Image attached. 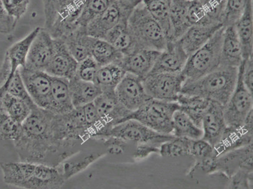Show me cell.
I'll return each instance as SVG.
<instances>
[{
  "label": "cell",
  "instance_id": "obj_1",
  "mask_svg": "<svg viewBox=\"0 0 253 189\" xmlns=\"http://www.w3.org/2000/svg\"><path fill=\"white\" fill-rule=\"evenodd\" d=\"M54 113L37 106L22 124V132L14 144L20 160L43 163L47 156L64 147L55 140L52 130Z\"/></svg>",
  "mask_w": 253,
  "mask_h": 189
},
{
  "label": "cell",
  "instance_id": "obj_2",
  "mask_svg": "<svg viewBox=\"0 0 253 189\" xmlns=\"http://www.w3.org/2000/svg\"><path fill=\"white\" fill-rule=\"evenodd\" d=\"M238 72L236 67L220 66L199 80L184 84L181 94L201 96L225 106L235 89Z\"/></svg>",
  "mask_w": 253,
  "mask_h": 189
},
{
  "label": "cell",
  "instance_id": "obj_3",
  "mask_svg": "<svg viewBox=\"0 0 253 189\" xmlns=\"http://www.w3.org/2000/svg\"><path fill=\"white\" fill-rule=\"evenodd\" d=\"M127 25L139 49H150L162 52L167 48V40L162 27L142 3L133 10Z\"/></svg>",
  "mask_w": 253,
  "mask_h": 189
},
{
  "label": "cell",
  "instance_id": "obj_4",
  "mask_svg": "<svg viewBox=\"0 0 253 189\" xmlns=\"http://www.w3.org/2000/svg\"><path fill=\"white\" fill-rule=\"evenodd\" d=\"M224 29V26L216 32L208 43L188 57L181 71L185 78L184 84L199 80L220 66Z\"/></svg>",
  "mask_w": 253,
  "mask_h": 189
},
{
  "label": "cell",
  "instance_id": "obj_5",
  "mask_svg": "<svg viewBox=\"0 0 253 189\" xmlns=\"http://www.w3.org/2000/svg\"><path fill=\"white\" fill-rule=\"evenodd\" d=\"M179 109L176 102L151 98L139 109L131 112L126 121L134 119L156 132L170 135L172 133V116Z\"/></svg>",
  "mask_w": 253,
  "mask_h": 189
},
{
  "label": "cell",
  "instance_id": "obj_6",
  "mask_svg": "<svg viewBox=\"0 0 253 189\" xmlns=\"http://www.w3.org/2000/svg\"><path fill=\"white\" fill-rule=\"evenodd\" d=\"M115 138L125 142L139 144H161L172 139L173 135H164L151 130L135 120L129 119L116 125L105 128L96 134L94 138Z\"/></svg>",
  "mask_w": 253,
  "mask_h": 189
},
{
  "label": "cell",
  "instance_id": "obj_7",
  "mask_svg": "<svg viewBox=\"0 0 253 189\" xmlns=\"http://www.w3.org/2000/svg\"><path fill=\"white\" fill-rule=\"evenodd\" d=\"M52 130L55 140L65 147L89 135L82 107L74 108L65 114H55Z\"/></svg>",
  "mask_w": 253,
  "mask_h": 189
},
{
  "label": "cell",
  "instance_id": "obj_8",
  "mask_svg": "<svg viewBox=\"0 0 253 189\" xmlns=\"http://www.w3.org/2000/svg\"><path fill=\"white\" fill-rule=\"evenodd\" d=\"M244 59L239 67L238 82L231 98L224 106L225 124L229 128L242 127L246 117L253 110V94L248 91L243 81Z\"/></svg>",
  "mask_w": 253,
  "mask_h": 189
},
{
  "label": "cell",
  "instance_id": "obj_9",
  "mask_svg": "<svg viewBox=\"0 0 253 189\" xmlns=\"http://www.w3.org/2000/svg\"><path fill=\"white\" fill-rule=\"evenodd\" d=\"M147 94L151 98L176 102L185 78L182 73H153L142 79Z\"/></svg>",
  "mask_w": 253,
  "mask_h": 189
},
{
  "label": "cell",
  "instance_id": "obj_10",
  "mask_svg": "<svg viewBox=\"0 0 253 189\" xmlns=\"http://www.w3.org/2000/svg\"><path fill=\"white\" fill-rule=\"evenodd\" d=\"M27 91L34 103L41 109L49 107L51 77L43 71L19 68Z\"/></svg>",
  "mask_w": 253,
  "mask_h": 189
},
{
  "label": "cell",
  "instance_id": "obj_11",
  "mask_svg": "<svg viewBox=\"0 0 253 189\" xmlns=\"http://www.w3.org/2000/svg\"><path fill=\"white\" fill-rule=\"evenodd\" d=\"M115 92L119 102L130 112L135 111L151 98L146 93L142 79L128 73L124 76Z\"/></svg>",
  "mask_w": 253,
  "mask_h": 189
},
{
  "label": "cell",
  "instance_id": "obj_12",
  "mask_svg": "<svg viewBox=\"0 0 253 189\" xmlns=\"http://www.w3.org/2000/svg\"><path fill=\"white\" fill-rule=\"evenodd\" d=\"M132 11L112 0L109 6L87 25V33L92 38L104 39L108 32L115 26L128 21Z\"/></svg>",
  "mask_w": 253,
  "mask_h": 189
},
{
  "label": "cell",
  "instance_id": "obj_13",
  "mask_svg": "<svg viewBox=\"0 0 253 189\" xmlns=\"http://www.w3.org/2000/svg\"><path fill=\"white\" fill-rule=\"evenodd\" d=\"M53 49L54 38L47 30L41 28L30 47L25 68L45 71L52 58Z\"/></svg>",
  "mask_w": 253,
  "mask_h": 189
},
{
  "label": "cell",
  "instance_id": "obj_14",
  "mask_svg": "<svg viewBox=\"0 0 253 189\" xmlns=\"http://www.w3.org/2000/svg\"><path fill=\"white\" fill-rule=\"evenodd\" d=\"M78 65L67 46L61 39L54 38V49L49 66L45 70L52 77L64 78L69 80L75 77Z\"/></svg>",
  "mask_w": 253,
  "mask_h": 189
},
{
  "label": "cell",
  "instance_id": "obj_15",
  "mask_svg": "<svg viewBox=\"0 0 253 189\" xmlns=\"http://www.w3.org/2000/svg\"><path fill=\"white\" fill-rule=\"evenodd\" d=\"M224 110V105L211 100L202 119L203 136L202 139L208 142L213 147L219 142L227 128Z\"/></svg>",
  "mask_w": 253,
  "mask_h": 189
},
{
  "label": "cell",
  "instance_id": "obj_16",
  "mask_svg": "<svg viewBox=\"0 0 253 189\" xmlns=\"http://www.w3.org/2000/svg\"><path fill=\"white\" fill-rule=\"evenodd\" d=\"M93 103L103 121L109 126L126 121L132 112L119 102L115 91L102 92Z\"/></svg>",
  "mask_w": 253,
  "mask_h": 189
},
{
  "label": "cell",
  "instance_id": "obj_17",
  "mask_svg": "<svg viewBox=\"0 0 253 189\" xmlns=\"http://www.w3.org/2000/svg\"><path fill=\"white\" fill-rule=\"evenodd\" d=\"M217 172L231 177L239 170L253 172V142L218 156Z\"/></svg>",
  "mask_w": 253,
  "mask_h": 189
},
{
  "label": "cell",
  "instance_id": "obj_18",
  "mask_svg": "<svg viewBox=\"0 0 253 189\" xmlns=\"http://www.w3.org/2000/svg\"><path fill=\"white\" fill-rule=\"evenodd\" d=\"M188 57L178 41L168 42L167 48L161 52L149 74L181 73Z\"/></svg>",
  "mask_w": 253,
  "mask_h": 189
},
{
  "label": "cell",
  "instance_id": "obj_19",
  "mask_svg": "<svg viewBox=\"0 0 253 189\" xmlns=\"http://www.w3.org/2000/svg\"><path fill=\"white\" fill-rule=\"evenodd\" d=\"M161 52L150 49H138L124 56L120 66L126 73L132 74L142 80L151 72Z\"/></svg>",
  "mask_w": 253,
  "mask_h": 189
},
{
  "label": "cell",
  "instance_id": "obj_20",
  "mask_svg": "<svg viewBox=\"0 0 253 189\" xmlns=\"http://www.w3.org/2000/svg\"><path fill=\"white\" fill-rule=\"evenodd\" d=\"M66 181L63 172L52 166L37 163L33 174L23 189H59Z\"/></svg>",
  "mask_w": 253,
  "mask_h": 189
},
{
  "label": "cell",
  "instance_id": "obj_21",
  "mask_svg": "<svg viewBox=\"0 0 253 189\" xmlns=\"http://www.w3.org/2000/svg\"><path fill=\"white\" fill-rule=\"evenodd\" d=\"M223 27L222 24L192 25L178 41L190 56L208 43L215 32Z\"/></svg>",
  "mask_w": 253,
  "mask_h": 189
},
{
  "label": "cell",
  "instance_id": "obj_22",
  "mask_svg": "<svg viewBox=\"0 0 253 189\" xmlns=\"http://www.w3.org/2000/svg\"><path fill=\"white\" fill-rule=\"evenodd\" d=\"M243 61L242 47L234 25L224 27L220 66L239 68Z\"/></svg>",
  "mask_w": 253,
  "mask_h": 189
},
{
  "label": "cell",
  "instance_id": "obj_23",
  "mask_svg": "<svg viewBox=\"0 0 253 189\" xmlns=\"http://www.w3.org/2000/svg\"><path fill=\"white\" fill-rule=\"evenodd\" d=\"M71 99L70 81L64 78L51 77L50 110L56 114H65L74 109Z\"/></svg>",
  "mask_w": 253,
  "mask_h": 189
},
{
  "label": "cell",
  "instance_id": "obj_24",
  "mask_svg": "<svg viewBox=\"0 0 253 189\" xmlns=\"http://www.w3.org/2000/svg\"><path fill=\"white\" fill-rule=\"evenodd\" d=\"M234 27L241 44L243 59L253 58V0H246L245 10Z\"/></svg>",
  "mask_w": 253,
  "mask_h": 189
},
{
  "label": "cell",
  "instance_id": "obj_25",
  "mask_svg": "<svg viewBox=\"0 0 253 189\" xmlns=\"http://www.w3.org/2000/svg\"><path fill=\"white\" fill-rule=\"evenodd\" d=\"M253 142V130L245 126L239 128L227 127L224 135L214 149L217 156L233 150L239 147L246 146Z\"/></svg>",
  "mask_w": 253,
  "mask_h": 189
},
{
  "label": "cell",
  "instance_id": "obj_26",
  "mask_svg": "<svg viewBox=\"0 0 253 189\" xmlns=\"http://www.w3.org/2000/svg\"><path fill=\"white\" fill-rule=\"evenodd\" d=\"M36 164L22 161L0 163L4 183L17 188H24L25 184L33 174Z\"/></svg>",
  "mask_w": 253,
  "mask_h": 189
},
{
  "label": "cell",
  "instance_id": "obj_27",
  "mask_svg": "<svg viewBox=\"0 0 253 189\" xmlns=\"http://www.w3.org/2000/svg\"><path fill=\"white\" fill-rule=\"evenodd\" d=\"M92 37L87 33L86 27H78L61 38L71 54L79 63L91 56Z\"/></svg>",
  "mask_w": 253,
  "mask_h": 189
},
{
  "label": "cell",
  "instance_id": "obj_28",
  "mask_svg": "<svg viewBox=\"0 0 253 189\" xmlns=\"http://www.w3.org/2000/svg\"><path fill=\"white\" fill-rule=\"evenodd\" d=\"M190 0H171L170 23L171 36L169 42L178 41L192 26L188 19Z\"/></svg>",
  "mask_w": 253,
  "mask_h": 189
},
{
  "label": "cell",
  "instance_id": "obj_29",
  "mask_svg": "<svg viewBox=\"0 0 253 189\" xmlns=\"http://www.w3.org/2000/svg\"><path fill=\"white\" fill-rule=\"evenodd\" d=\"M127 22L120 23L105 36L104 40L109 43L124 56L139 49L135 39L128 29Z\"/></svg>",
  "mask_w": 253,
  "mask_h": 189
},
{
  "label": "cell",
  "instance_id": "obj_30",
  "mask_svg": "<svg viewBox=\"0 0 253 189\" xmlns=\"http://www.w3.org/2000/svg\"><path fill=\"white\" fill-rule=\"evenodd\" d=\"M69 81L71 99L75 108L93 102L102 93V90L94 82L80 80L76 76Z\"/></svg>",
  "mask_w": 253,
  "mask_h": 189
},
{
  "label": "cell",
  "instance_id": "obj_31",
  "mask_svg": "<svg viewBox=\"0 0 253 189\" xmlns=\"http://www.w3.org/2000/svg\"><path fill=\"white\" fill-rule=\"evenodd\" d=\"M40 29V27H37L25 38L11 46L6 51L5 55L10 62L11 68L10 77L6 82L10 80L16 71L25 67L30 47Z\"/></svg>",
  "mask_w": 253,
  "mask_h": 189
},
{
  "label": "cell",
  "instance_id": "obj_32",
  "mask_svg": "<svg viewBox=\"0 0 253 189\" xmlns=\"http://www.w3.org/2000/svg\"><path fill=\"white\" fill-rule=\"evenodd\" d=\"M210 102L209 99L201 96L182 94H179L176 100L179 105V110L185 112L200 128H202V119Z\"/></svg>",
  "mask_w": 253,
  "mask_h": 189
},
{
  "label": "cell",
  "instance_id": "obj_33",
  "mask_svg": "<svg viewBox=\"0 0 253 189\" xmlns=\"http://www.w3.org/2000/svg\"><path fill=\"white\" fill-rule=\"evenodd\" d=\"M171 0H143L142 4L150 13L154 19L162 27L169 42L171 36V23H170V9Z\"/></svg>",
  "mask_w": 253,
  "mask_h": 189
},
{
  "label": "cell",
  "instance_id": "obj_34",
  "mask_svg": "<svg viewBox=\"0 0 253 189\" xmlns=\"http://www.w3.org/2000/svg\"><path fill=\"white\" fill-rule=\"evenodd\" d=\"M91 56L99 67L110 64H121L124 56L104 39L92 38Z\"/></svg>",
  "mask_w": 253,
  "mask_h": 189
},
{
  "label": "cell",
  "instance_id": "obj_35",
  "mask_svg": "<svg viewBox=\"0 0 253 189\" xmlns=\"http://www.w3.org/2000/svg\"><path fill=\"white\" fill-rule=\"evenodd\" d=\"M126 73L119 64L100 66L96 72L94 83L102 92L115 91Z\"/></svg>",
  "mask_w": 253,
  "mask_h": 189
},
{
  "label": "cell",
  "instance_id": "obj_36",
  "mask_svg": "<svg viewBox=\"0 0 253 189\" xmlns=\"http://www.w3.org/2000/svg\"><path fill=\"white\" fill-rule=\"evenodd\" d=\"M175 137L201 139L203 136L202 128L195 125L192 119L181 110H177L172 116V133Z\"/></svg>",
  "mask_w": 253,
  "mask_h": 189
},
{
  "label": "cell",
  "instance_id": "obj_37",
  "mask_svg": "<svg viewBox=\"0 0 253 189\" xmlns=\"http://www.w3.org/2000/svg\"><path fill=\"white\" fill-rule=\"evenodd\" d=\"M1 107L11 118L22 124L32 112V108L22 99L6 92L1 99Z\"/></svg>",
  "mask_w": 253,
  "mask_h": 189
},
{
  "label": "cell",
  "instance_id": "obj_38",
  "mask_svg": "<svg viewBox=\"0 0 253 189\" xmlns=\"http://www.w3.org/2000/svg\"><path fill=\"white\" fill-rule=\"evenodd\" d=\"M192 140L187 138L174 137L161 144L159 153L163 157L190 156Z\"/></svg>",
  "mask_w": 253,
  "mask_h": 189
},
{
  "label": "cell",
  "instance_id": "obj_39",
  "mask_svg": "<svg viewBox=\"0 0 253 189\" xmlns=\"http://www.w3.org/2000/svg\"><path fill=\"white\" fill-rule=\"evenodd\" d=\"M112 0H86L77 21L78 27H86L109 6Z\"/></svg>",
  "mask_w": 253,
  "mask_h": 189
},
{
  "label": "cell",
  "instance_id": "obj_40",
  "mask_svg": "<svg viewBox=\"0 0 253 189\" xmlns=\"http://www.w3.org/2000/svg\"><path fill=\"white\" fill-rule=\"evenodd\" d=\"M11 95L22 99L31 106L32 110L37 107L32 101L25 88L19 69L15 71L14 75L10 80L6 82L3 86L0 87Z\"/></svg>",
  "mask_w": 253,
  "mask_h": 189
},
{
  "label": "cell",
  "instance_id": "obj_41",
  "mask_svg": "<svg viewBox=\"0 0 253 189\" xmlns=\"http://www.w3.org/2000/svg\"><path fill=\"white\" fill-rule=\"evenodd\" d=\"M22 124L9 116L3 108H0V141H12L20 137Z\"/></svg>",
  "mask_w": 253,
  "mask_h": 189
},
{
  "label": "cell",
  "instance_id": "obj_42",
  "mask_svg": "<svg viewBox=\"0 0 253 189\" xmlns=\"http://www.w3.org/2000/svg\"><path fill=\"white\" fill-rule=\"evenodd\" d=\"M211 22L224 25L227 0H199Z\"/></svg>",
  "mask_w": 253,
  "mask_h": 189
},
{
  "label": "cell",
  "instance_id": "obj_43",
  "mask_svg": "<svg viewBox=\"0 0 253 189\" xmlns=\"http://www.w3.org/2000/svg\"><path fill=\"white\" fill-rule=\"evenodd\" d=\"M188 19L192 25H208L215 24L211 21L202 7L199 0L191 1L188 7Z\"/></svg>",
  "mask_w": 253,
  "mask_h": 189
},
{
  "label": "cell",
  "instance_id": "obj_44",
  "mask_svg": "<svg viewBox=\"0 0 253 189\" xmlns=\"http://www.w3.org/2000/svg\"><path fill=\"white\" fill-rule=\"evenodd\" d=\"M99 66L91 56L78 63L76 77L86 82H94Z\"/></svg>",
  "mask_w": 253,
  "mask_h": 189
},
{
  "label": "cell",
  "instance_id": "obj_45",
  "mask_svg": "<svg viewBox=\"0 0 253 189\" xmlns=\"http://www.w3.org/2000/svg\"><path fill=\"white\" fill-rule=\"evenodd\" d=\"M246 0H227L224 26L235 24L245 10Z\"/></svg>",
  "mask_w": 253,
  "mask_h": 189
},
{
  "label": "cell",
  "instance_id": "obj_46",
  "mask_svg": "<svg viewBox=\"0 0 253 189\" xmlns=\"http://www.w3.org/2000/svg\"><path fill=\"white\" fill-rule=\"evenodd\" d=\"M190 156H193L196 161L204 160L211 156L218 157L214 147L202 138L192 140Z\"/></svg>",
  "mask_w": 253,
  "mask_h": 189
},
{
  "label": "cell",
  "instance_id": "obj_47",
  "mask_svg": "<svg viewBox=\"0 0 253 189\" xmlns=\"http://www.w3.org/2000/svg\"><path fill=\"white\" fill-rule=\"evenodd\" d=\"M86 0H60L57 14L63 17H79Z\"/></svg>",
  "mask_w": 253,
  "mask_h": 189
},
{
  "label": "cell",
  "instance_id": "obj_48",
  "mask_svg": "<svg viewBox=\"0 0 253 189\" xmlns=\"http://www.w3.org/2000/svg\"><path fill=\"white\" fill-rule=\"evenodd\" d=\"M4 8L11 17L18 21L28 10L30 0H2Z\"/></svg>",
  "mask_w": 253,
  "mask_h": 189
},
{
  "label": "cell",
  "instance_id": "obj_49",
  "mask_svg": "<svg viewBox=\"0 0 253 189\" xmlns=\"http://www.w3.org/2000/svg\"><path fill=\"white\" fill-rule=\"evenodd\" d=\"M230 188L249 189L250 183L253 181V172L239 170L229 177Z\"/></svg>",
  "mask_w": 253,
  "mask_h": 189
},
{
  "label": "cell",
  "instance_id": "obj_50",
  "mask_svg": "<svg viewBox=\"0 0 253 189\" xmlns=\"http://www.w3.org/2000/svg\"><path fill=\"white\" fill-rule=\"evenodd\" d=\"M60 0H42L45 15V29L49 31L56 19Z\"/></svg>",
  "mask_w": 253,
  "mask_h": 189
},
{
  "label": "cell",
  "instance_id": "obj_51",
  "mask_svg": "<svg viewBox=\"0 0 253 189\" xmlns=\"http://www.w3.org/2000/svg\"><path fill=\"white\" fill-rule=\"evenodd\" d=\"M17 20L11 17L4 7L3 1L0 0V33L7 34L14 31Z\"/></svg>",
  "mask_w": 253,
  "mask_h": 189
},
{
  "label": "cell",
  "instance_id": "obj_52",
  "mask_svg": "<svg viewBox=\"0 0 253 189\" xmlns=\"http://www.w3.org/2000/svg\"><path fill=\"white\" fill-rule=\"evenodd\" d=\"M253 58L244 59L243 81L246 89L253 94Z\"/></svg>",
  "mask_w": 253,
  "mask_h": 189
},
{
  "label": "cell",
  "instance_id": "obj_53",
  "mask_svg": "<svg viewBox=\"0 0 253 189\" xmlns=\"http://www.w3.org/2000/svg\"><path fill=\"white\" fill-rule=\"evenodd\" d=\"M160 147L155 145L148 144H139L137 145L136 152L135 153V158L137 159H143L153 153H159Z\"/></svg>",
  "mask_w": 253,
  "mask_h": 189
},
{
  "label": "cell",
  "instance_id": "obj_54",
  "mask_svg": "<svg viewBox=\"0 0 253 189\" xmlns=\"http://www.w3.org/2000/svg\"><path fill=\"white\" fill-rule=\"evenodd\" d=\"M10 73V62H9L7 56L4 55L3 63H2L1 68H0V87L3 86L6 81L8 80Z\"/></svg>",
  "mask_w": 253,
  "mask_h": 189
},
{
  "label": "cell",
  "instance_id": "obj_55",
  "mask_svg": "<svg viewBox=\"0 0 253 189\" xmlns=\"http://www.w3.org/2000/svg\"><path fill=\"white\" fill-rule=\"evenodd\" d=\"M114 1L121 4L124 8L133 11L136 6L142 3L143 0H114Z\"/></svg>",
  "mask_w": 253,
  "mask_h": 189
},
{
  "label": "cell",
  "instance_id": "obj_56",
  "mask_svg": "<svg viewBox=\"0 0 253 189\" xmlns=\"http://www.w3.org/2000/svg\"><path fill=\"white\" fill-rule=\"evenodd\" d=\"M190 1H194V0H190Z\"/></svg>",
  "mask_w": 253,
  "mask_h": 189
}]
</instances>
